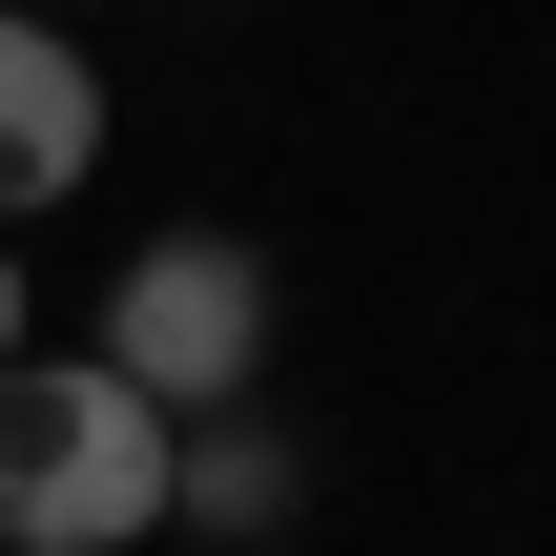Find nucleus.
I'll return each instance as SVG.
<instances>
[{
    "label": "nucleus",
    "mask_w": 556,
    "mask_h": 556,
    "mask_svg": "<svg viewBox=\"0 0 556 556\" xmlns=\"http://www.w3.org/2000/svg\"><path fill=\"white\" fill-rule=\"evenodd\" d=\"M103 371H124L165 433L248 413V371H268V268H248L227 227H165V248H124V289H103Z\"/></svg>",
    "instance_id": "2"
},
{
    "label": "nucleus",
    "mask_w": 556,
    "mask_h": 556,
    "mask_svg": "<svg viewBox=\"0 0 556 556\" xmlns=\"http://www.w3.org/2000/svg\"><path fill=\"white\" fill-rule=\"evenodd\" d=\"M0 371H21V248H0Z\"/></svg>",
    "instance_id": "5"
},
{
    "label": "nucleus",
    "mask_w": 556,
    "mask_h": 556,
    "mask_svg": "<svg viewBox=\"0 0 556 556\" xmlns=\"http://www.w3.org/2000/svg\"><path fill=\"white\" fill-rule=\"evenodd\" d=\"M165 413L83 351V371H0V556H124L165 536Z\"/></svg>",
    "instance_id": "1"
},
{
    "label": "nucleus",
    "mask_w": 556,
    "mask_h": 556,
    "mask_svg": "<svg viewBox=\"0 0 556 556\" xmlns=\"http://www.w3.org/2000/svg\"><path fill=\"white\" fill-rule=\"evenodd\" d=\"M289 495H309V454H289L268 413H206V433L165 454V516H206V536H289Z\"/></svg>",
    "instance_id": "4"
},
{
    "label": "nucleus",
    "mask_w": 556,
    "mask_h": 556,
    "mask_svg": "<svg viewBox=\"0 0 556 556\" xmlns=\"http://www.w3.org/2000/svg\"><path fill=\"white\" fill-rule=\"evenodd\" d=\"M83 165H103V83H83V41L0 21V206H62Z\"/></svg>",
    "instance_id": "3"
}]
</instances>
